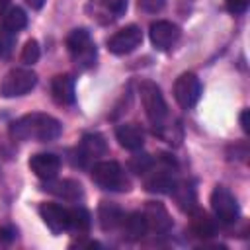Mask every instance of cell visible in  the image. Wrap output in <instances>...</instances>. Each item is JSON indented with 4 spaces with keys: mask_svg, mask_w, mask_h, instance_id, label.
Listing matches in <instances>:
<instances>
[{
    "mask_svg": "<svg viewBox=\"0 0 250 250\" xmlns=\"http://www.w3.org/2000/svg\"><path fill=\"white\" fill-rule=\"evenodd\" d=\"M62 133V123L41 111L25 113L10 125V135L16 141H33V143H51Z\"/></svg>",
    "mask_w": 250,
    "mask_h": 250,
    "instance_id": "6da1fadb",
    "label": "cell"
},
{
    "mask_svg": "<svg viewBox=\"0 0 250 250\" xmlns=\"http://www.w3.org/2000/svg\"><path fill=\"white\" fill-rule=\"evenodd\" d=\"M139 96H141V104H143V109L146 113V119L150 121L152 129H154V135L172 143L170 125L166 123L168 121V105H166V100H164L162 90L158 88V84H154L150 80L141 82Z\"/></svg>",
    "mask_w": 250,
    "mask_h": 250,
    "instance_id": "7a4b0ae2",
    "label": "cell"
},
{
    "mask_svg": "<svg viewBox=\"0 0 250 250\" xmlns=\"http://www.w3.org/2000/svg\"><path fill=\"white\" fill-rule=\"evenodd\" d=\"M90 176L94 184L105 191H129L131 182L123 172L121 164L115 160H100L92 166Z\"/></svg>",
    "mask_w": 250,
    "mask_h": 250,
    "instance_id": "3957f363",
    "label": "cell"
},
{
    "mask_svg": "<svg viewBox=\"0 0 250 250\" xmlns=\"http://www.w3.org/2000/svg\"><path fill=\"white\" fill-rule=\"evenodd\" d=\"M66 49L78 68L86 70L96 64L98 49H96V43L92 41V35L88 29H84V27L72 29L66 37Z\"/></svg>",
    "mask_w": 250,
    "mask_h": 250,
    "instance_id": "277c9868",
    "label": "cell"
},
{
    "mask_svg": "<svg viewBox=\"0 0 250 250\" xmlns=\"http://www.w3.org/2000/svg\"><path fill=\"white\" fill-rule=\"evenodd\" d=\"M145 176V188L152 193H172L176 186V176H174V160L166 154L158 158V162L148 166V170L143 174Z\"/></svg>",
    "mask_w": 250,
    "mask_h": 250,
    "instance_id": "5b68a950",
    "label": "cell"
},
{
    "mask_svg": "<svg viewBox=\"0 0 250 250\" xmlns=\"http://www.w3.org/2000/svg\"><path fill=\"white\" fill-rule=\"evenodd\" d=\"M211 209L215 213V217L225 223H236L240 217V205L238 199L234 197V193L230 189H227L225 186H215V189L211 191Z\"/></svg>",
    "mask_w": 250,
    "mask_h": 250,
    "instance_id": "8992f818",
    "label": "cell"
},
{
    "mask_svg": "<svg viewBox=\"0 0 250 250\" xmlns=\"http://www.w3.org/2000/svg\"><path fill=\"white\" fill-rule=\"evenodd\" d=\"M35 84H37V74L31 68H12L0 84V94L4 98L25 96L35 88Z\"/></svg>",
    "mask_w": 250,
    "mask_h": 250,
    "instance_id": "52a82bcc",
    "label": "cell"
},
{
    "mask_svg": "<svg viewBox=\"0 0 250 250\" xmlns=\"http://www.w3.org/2000/svg\"><path fill=\"white\" fill-rule=\"evenodd\" d=\"M201 98V82L193 72H182L174 82V100L182 109H191Z\"/></svg>",
    "mask_w": 250,
    "mask_h": 250,
    "instance_id": "ba28073f",
    "label": "cell"
},
{
    "mask_svg": "<svg viewBox=\"0 0 250 250\" xmlns=\"http://www.w3.org/2000/svg\"><path fill=\"white\" fill-rule=\"evenodd\" d=\"M143 43V31L139 25L131 23L119 31H115L107 39V49L113 55H129Z\"/></svg>",
    "mask_w": 250,
    "mask_h": 250,
    "instance_id": "9c48e42d",
    "label": "cell"
},
{
    "mask_svg": "<svg viewBox=\"0 0 250 250\" xmlns=\"http://www.w3.org/2000/svg\"><path fill=\"white\" fill-rule=\"evenodd\" d=\"M180 35H182L180 27L168 20H158V21L150 23V29H148L150 43L156 51H170L178 43Z\"/></svg>",
    "mask_w": 250,
    "mask_h": 250,
    "instance_id": "30bf717a",
    "label": "cell"
},
{
    "mask_svg": "<svg viewBox=\"0 0 250 250\" xmlns=\"http://www.w3.org/2000/svg\"><path fill=\"white\" fill-rule=\"evenodd\" d=\"M105 150H107V145L100 133H86V135H82L80 145L76 148V162L80 166H86L88 162L105 154Z\"/></svg>",
    "mask_w": 250,
    "mask_h": 250,
    "instance_id": "8fae6325",
    "label": "cell"
},
{
    "mask_svg": "<svg viewBox=\"0 0 250 250\" xmlns=\"http://www.w3.org/2000/svg\"><path fill=\"white\" fill-rule=\"evenodd\" d=\"M39 215L53 234H61V232L68 230V209L66 207H62L59 203H51V201L41 203Z\"/></svg>",
    "mask_w": 250,
    "mask_h": 250,
    "instance_id": "7c38bea8",
    "label": "cell"
},
{
    "mask_svg": "<svg viewBox=\"0 0 250 250\" xmlns=\"http://www.w3.org/2000/svg\"><path fill=\"white\" fill-rule=\"evenodd\" d=\"M29 168L39 180L47 182V180L57 178L61 170V158L53 152H37L29 158Z\"/></svg>",
    "mask_w": 250,
    "mask_h": 250,
    "instance_id": "4fadbf2b",
    "label": "cell"
},
{
    "mask_svg": "<svg viewBox=\"0 0 250 250\" xmlns=\"http://www.w3.org/2000/svg\"><path fill=\"white\" fill-rule=\"evenodd\" d=\"M145 219L148 225V232H156V234H166L172 227V219L168 215V211L154 201H148L145 207Z\"/></svg>",
    "mask_w": 250,
    "mask_h": 250,
    "instance_id": "5bb4252c",
    "label": "cell"
},
{
    "mask_svg": "<svg viewBox=\"0 0 250 250\" xmlns=\"http://www.w3.org/2000/svg\"><path fill=\"white\" fill-rule=\"evenodd\" d=\"M51 96L59 105H72L76 100L74 78L70 74H57L51 80Z\"/></svg>",
    "mask_w": 250,
    "mask_h": 250,
    "instance_id": "9a60e30c",
    "label": "cell"
},
{
    "mask_svg": "<svg viewBox=\"0 0 250 250\" xmlns=\"http://www.w3.org/2000/svg\"><path fill=\"white\" fill-rule=\"evenodd\" d=\"M43 189L61 197V199H64V201H78L84 195V189L76 180H55L53 178V180L45 182Z\"/></svg>",
    "mask_w": 250,
    "mask_h": 250,
    "instance_id": "2e32d148",
    "label": "cell"
},
{
    "mask_svg": "<svg viewBox=\"0 0 250 250\" xmlns=\"http://www.w3.org/2000/svg\"><path fill=\"white\" fill-rule=\"evenodd\" d=\"M115 139L127 150H141L145 145V133L135 123H121L115 127Z\"/></svg>",
    "mask_w": 250,
    "mask_h": 250,
    "instance_id": "e0dca14e",
    "label": "cell"
},
{
    "mask_svg": "<svg viewBox=\"0 0 250 250\" xmlns=\"http://www.w3.org/2000/svg\"><path fill=\"white\" fill-rule=\"evenodd\" d=\"M119 229H121V232H123V236L127 240H139V238H143L148 232V225H146L145 213L135 211V213L125 215Z\"/></svg>",
    "mask_w": 250,
    "mask_h": 250,
    "instance_id": "ac0fdd59",
    "label": "cell"
},
{
    "mask_svg": "<svg viewBox=\"0 0 250 250\" xmlns=\"http://www.w3.org/2000/svg\"><path fill=\"white\" fill-rule=\"evenodd\" d=\"M189 230L195 234V236H199V238H209V236H213L215 232H217V227H215V221L203 211V209H199V207H193L191 211H189Z\"/></svg>",
    "mask_w": 250,
    "mask_h": 250,
    "instance_id": "d6986e66",
    "label": "cell"
},
{
    "mask_svg": "<svg viewBox=\"0 0 250 250\" xmlns=\"http://www.w3.org/2000/svg\"><path fill=\"white\" fill-rule=\"evenodd\" d=\"M123 217H125V213L113 203L102 201L98 207V219H100V227L104 230H117L123 223Z\"/></svg>",
    "mask_w": 250,
    "mask_h": 250,
    "instance_id": "ffe728a7",
    "label": "cell"
},
{
    "mask_svg": "<svg viewBox=\"0 0 250 250\" xmlns=\"http://www.w3.org/2000/svg\"><path fill=\"white\" fill-rule=\"evenodd\" d=\"M172 195H174V199H176V203L182 211L189 213L193 207H197L195 205V189L189 182H180V184L176 182V186L172 189Z\"/></svg>",
    "mask_w": 250,
    "mask_h": 250,
    "instance_id": "44dd1931",
    "label": "cell"
},
{
    "mask_svg": "<svg viewBox=\"0 0 250 250\" xmlns=\"http://www.w3.org/2000/svg\"><path fill=\"white\" fill-rule=\"evenodd\" d=\"M90 225H92V217L88 213V209H84L82 205H76L72 209H68V229L78 232V234H84L90 230Z\"/></svg>",
    "mask_w": 250,
    "mask_h": 250,
    "instance_id": "7402d4cb",
    "label": "cell"
},
{
    "mask_svg": "<svg viewBox=\"0 0 250 250\" xmlns=\"http://www.w3.org/2000/svg\"><path fill=\"white\" fill-rule=\"evenodd\" d=\"M25 25H27V16H25V12H23L20 6L8 8V10L2 14V27H4V29L12 31V33H18V31H21Z\"/></svg>",
    "mask_w": 250,
    "mask_h": 250,
    "instance_id": "603a6c76",
    "label": "cell"
},
{
    "mask_svg": "<svg viewBox=\"0 0 250 250\" xmlns=\"http://www.w3.org/2000/svg\"><path fill=\"white\" fill-rule=\"evenodd\" d=\"M39 55H41V51H39V43L35 41V39H29V41H25V45L21 47V55H20V59H21V62L23 64H35L37 61H39Z\"/></svg>",
    "mask_w": 250,
    "mask_h": 250,
    "instance_id": "cb8c5ba5",
    "label": "cell"
},
{
    "mask_svg": "<svg viewBox=\"0 0 250 250\" xmlns=\"http://www.w3.org/2000/svg\"><path fill=\"white\" fill-rule=\"evenodd\" d=\"M150 164H152V158H150L148 154H137V156H133L131 162H129V166L133 168V172L139 174V176H143V174L148 170Z\"/></svg>",
    "mask_w": 250,
    "mask_h": 250,
    "instance_id": "d4e9b609",
    "label": "cell"
},
{
    "mask_svg": "<svg viewBox=\"0 0 250 250\" xmlns=\"http://www.w3.org/2000/svg\"><path fill=\"white\" fill-rule=\"evenodd\" d=\"M127 4L129 0H104V6L113 14V18H121L127 12Z\"/></svg>",
    "mask_w": 250,
    "mask_h": 250,
    "instance_id": "484cf974",
    "label": "cell"
},
{
    "mask_svg": "<svg viewBox=\"0 0 250 250\" xmlns=\"http://www.w3.org/2000/svg\"><path fill=\"white\" fill-rule=\"evenodd\" d=\"M248 4H250V0H225L227 10H229L230 14H234V16L244 14V12L248 10Z\"/></svg>",
    "mask_w": 250,
    "mask_h": 250,
    "instance_id": "4316f807",
    "label": "cell"
},
{
    "mask_svg": "<svg viewBox=\"0 0 250 250\" xmlns=\"http://www.w3.org/2000/svg\"><path fill=\"white\" fill-rule=\"evenodd\" d=\"M164 2L166 0H139V8L146 14H156L164 8Z\"/></svg>",
    "mask_w": 250,
    "mask_h": 250,
    "instance_id": "83f0119b",
    "label": "cell"
},
{
    "mask_svg": "<svg viewBox=\"0 0 250 250\" xmlns=\"http://www.w3.org/2000/svg\"><path fill=\"white\" fill-rule=\"evenodd\" d=\"M248 113H250L248 109H242V111H240V127H242V131H244L246 135L250 133V125H248Z\"/></svg>",
    "mask_w": 250,
    "mask_h": 250,
    "instance_id": "f1b7e54d",
    "label": "cell"
},
{
    "mask_svg": "<svg viewBox=\"0 0 250 250\" xmlns=\"http://www.w3.org/2000/svg\"><path fill=\"white\" fill-rule=\"evenodd\" d=\"M0 234H2V238H6V240H10V238H14V234H16V230H14L12 227H4V229H0Z\"/></svg>",
    "mask_w": 250,
    "mask_h": 250,
    "instance_id": "f546056e",
    "label": "cell"
},
{
    "mask_svg": "<svg viewBox=\"0 0 250 250\" xmlns=\"http://www.w3.org/2000/svg\"><path fill=\"white\" fill-rule=\"evenodd\" d=\"M25 2H27V6H31L33 10H41L47 0H25Z\"/></svg>",
    "mask_w": 250,
    "mask_h": 250,
    "instance_id": "4dcf8cb0",
    "label": "cell"
},
{
    "mask_svg": "<svg viewBox=\"0 0 250 250\" xmlns=\"http://www.w3.org/2000/svg\"><path fill=\"white\" fill-rule=\"evenodd\" d=\"M8 6H10V0H0V16L8 10Z\"/></svg>",
    "mask_w": 250,
    "mask_h": 250,
    "instance_id": "1f68e13d",
    "label": "cell"
}]
</instances>
